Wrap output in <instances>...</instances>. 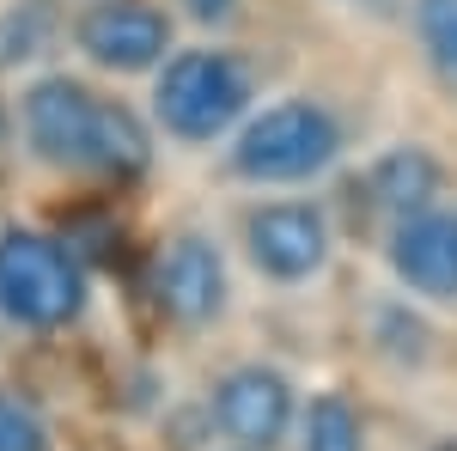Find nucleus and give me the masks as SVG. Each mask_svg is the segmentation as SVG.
<instances>
[{"label":"nucleus","mask_w":457,"mask_h":451,"mask_svg":"<svg viewBox=\"0 0 457 451\" xmlns=\"http://www.w3.org/2000/svg\"><path fill=\"white\" fill-rule=\"evenodd\" d=\"M79 49L110 73H146L171 49V19L141 0H98L79 19Z\"/></svg>","instance_id":"obj_5"},{"label":"nucleus","mask_w":457,"mask_h":451,"mask_svg":"<svg viewBox=\"0 0 457 451\" xmlns=\"http://www.w3.org/2000/svg\"><path fill=\"white\" fill-rule=\"evenodd\" d=\"M415 25H421L427 55L457 79V0H415Z\"/></svg>","instance_id":"obj_13"},{"label":"nucleus","mask_w":457,"mask_h":451,"mask_svg":"<svg viewBox=\"0 0 457 451\" xmlns=\"http://www.w3.org/2000/svg\"><path fill=\"white\" fill-rule=\"evenodd\" d=\"M366 6H378V13H385V6H390V0H366Z\"/></svg>","instance_id":"obj_18"},{"label":"nucleus","mask_w":457,"mask_h":451,"mask_svg":"<svg viewBox=\"0 0 457 451\" xmlns=\"http://www.w3.org/2000/svg\"><path fill=\"white\" fill-rule=\"evenodd\" d=\"M232 6H238V0H183V13H189V19H202V25L232 19Z\"/></svg>","instance_id":"obj_16"},{"label":"nucleus","mask_w":457,"mask_h":451,"mask_svg":"<svg viewBox=\"0 0 457 451\" xmlns=\"http://www.w3.org/2000/svg\"><path fill=\"white\" fill-rule=\"evenodd\" d=\"M0 305L31 330H62L86 305V275L62 244L37 232H6L0 238Z\"/></svg>","instance_id":"obj_3"},{"label":"nucleus","mask_w":457,"mask_h":451,"mask_svg":"<svg viewBox=\"0 0 457 451\" xmlns=\"http://www.w3.org/2000/svg\"><path fill=\"white\" fill-rule=\"evenodd\" d=\"M146 159H153V140H146V129L135 122V110H122V104L98 110L92 165H98V171H116V177H135V171H146Z\"/></svg>","instance_id":"obj_11"},{"label":"nucleus","mask_w":457,"mask_h":451,"mask_svg":"<svg viewBox=\"0 0 457 451\" xmlns=\"http://www.w3.org/2000/svg\"><path fill=\"white\" fill-rule=\"evenodd\" d=\"M336 116L312 98H293V104H269L262 116H250V129L232 146V165L238 177L256 183H299V177L323 171L336 159Z\"/></svg>","instance_id":"obj_2"},{"label":"nucleus","mask_w":457,"mask_h":451,"mask_svg":"<svg viewBox=\"0 0 457 451\" xmlns=\"http://www.w3.org/2000/svg\"><path fill=\"white\" fill-rule=\"evenodd\" d=\"M366 189H372V202L385 213H396V220L427 213L433 196H439V159L421 153V146H396V153H385V159L372 165Z\"/></svg>","instance_id":"obj_10"},{"label":"nucleus","mask_w":457,"mask_h":451,"mask_svg":"<svg viewBox=\"0 0 457 451\" xmlns=\"http://www.w3.org/2000/svg\"><path fill=\"white\" fill-rule=\"evenodd\" d=\"M433 451H457V439H439V446H433Z\"/></svg>","instance_id":"obj_17"},{"label":"nucleus","mask_w":457,"mask_h":451,"mask_svg":"<svg viewBox=\"0 0 457 451\" xmlns=\"http://www.w3.org/2000/svg\"><path fill=\"white\" fill-rule=\"evenodd\" d=\"M43 37H49V25L37 19L31 6L25 13H0V68H19L25 55H37Z\"/></svg>","instance_id":"obj_14"},{"label":"nucleus","mask_w":457,"mask_h":451,"mask_svg":"<svg viewBox=\"0 0 457 451\" xmlns=\"http://www.w3.org/2000/svg\"><path fill=\"white\" fill-rule=\"evenodd\" d=\"M299 433H305V451H360V415L342 397H317L299 421Z\"/></svg>","instance_id":"obj_12"},{"label":"nucleus","mask_w":457,"mask_h":451,"mask_svg":"<svg viewBox=\"0 0 457 451\" xmlns=\"http://www.w3.org/2000/svg\"><path fill=\"white\" fill-rule=\"evenodd\" d=\"M213 415H220V427L245 451H269V446H281L287 421H293V390H287L281 372L238 366V372H226L220 390H213Z\"/></svg>","instance_id":"obj_7"},{"label":"nucleus","mask_w":457,"mask_h":451,"mask_svg":"<svg viewBox=\"0 0 457 451\" xmlns=\"http://www.w3.org/2000/svg\"><path fill=\"white\" fill-rule=\"evenodd\" d=\"M245 98H250V79L232 55H220V49H183L159 73L153 110H159V122L177 140H213L238 122Z\"/></svg>","instance_id":"obj_1"},{"label":"nucleus","mask_w":457,"mask_h":451,"mask_svg":"<svg viewBox=\"0 0 457 451\" xmlns=\"http://www.w3.org/2000/svg\"><path fill=\"white\" fill-rule=\"evenodd\" d=\"M390 263L396 275L409 280L427 299H457V213L427 208L396 220V238H390Z\"/></svg>","instance_id":"obj_8"},{"label":"nucleus","mask_w":457,"mask_h":451,"mask_svg":"<svg viewBox=\"0 0 457 451\" xmlns=\"http://www.w3.org/2000/svg\"><path fill=\"white\" fill-rule=\"evenodd\" d=\"M250 238V256H256V269L275 280H305L323 269V256H329V220L305 202H275V208H256L245 226Z\"/></svg>","instance_id":"obj_6"},{"label":"nucleus","mask_w":457,"mask_h":451,"mask_svg":"<svg viewBox=\"0 0 457 451\" xmlns=\"http://www.w3.org/2000/svg\"><path fill=\"white\" fill-rule=\"evenodd\" d=\"M0 451H49L43 421L25 403H12V397H0Z\"/></svg>","instance_id":"obj_15"},{"label":"nucleus","mask_w":457,"mask_h":451,"mask_svg":"<svg viewBox=\"0 0 457 451\" xmlns=\"http://www.w3.org/2000/svg\"><path fill=\"white\" fill-rule=\"evenodd\" d=\"M159 305L177 323H208L226 305V269L208 238H177L159 256Z\"/></svg>","instance_id":"obj_9"},{"label":"nucleus","mask_w":457,"mask_h":451,"mask_svg":"<svg viewBox=\"0 0 457 451\" xmlns=\"http://www.w3.org/2000/svg\"><path fill=\"white\" fill-rule=\"evenodd\" d=\"M98 98L68 79V73H49L25 92V140H31L37 159L49 165H92V146H98Z\"/></svg>","instance_id":"obj_4"}]
</instances>
